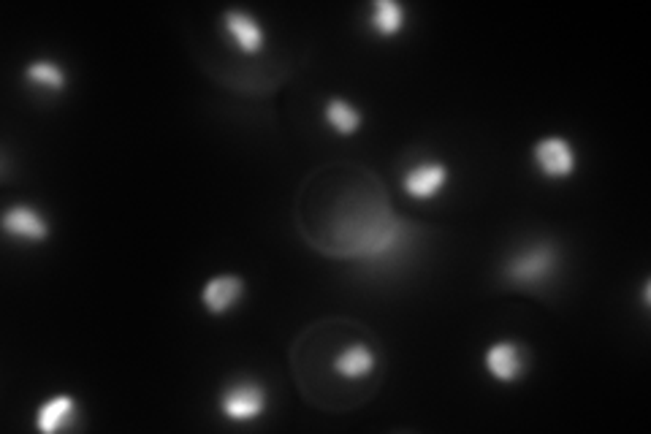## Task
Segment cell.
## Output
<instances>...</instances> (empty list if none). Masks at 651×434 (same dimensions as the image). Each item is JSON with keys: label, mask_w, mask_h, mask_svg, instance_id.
Masks as SVG:
<instances>
[{"label": "cell", "mask_w": 651, "mask_h": 434, "mask_svg": "<svg viewBox=\"0 0 651 434\" xmlns=\"http://www.w3.org/2000/svg\"><path fill=\"white\" fill-rule=\"evenodd\" d=\"M532 158L538 163L540 174H546L548 180H565L576 171V152L573 144L562 136H548L540 139L532 150Z\"/></svg>", "instance_id": "3"}, {"label": "cell", "mask_w": 651, "mask_h": 434, "mask_svg": "<svg viewBox=\"0 0 651 434\" xmlns=\"http://www.w3.org/2000/svg\"><path fill=\"white\" fill-rule=\"evenodd\" d=\"M3 228H6V234L28 239V242H44L49 236L47 220L38 215L33 207H25V204H17L3 215Z\"/></svg>", "instance_id": "7"}, {"label": "cell", "mask_w": 651, "mask_h": 434, "mask_svg": "<svg viewBox=\"0 0 651 434\" xmlns=\"http://www.w3.org/2000/svg\"><path fill=\"white\" fill-rule=\"evenodd\" d=\"M372 367H375V356L364 345H353V348L345 350L340 359H337V372L348 380L364 378V375L372 372Z\"/></svg>", "instance_id": "12"}, {"label": "cell", "mask_w": 651, "mask_h": 434, "mask_svg": "<svg viewBox=\"0 0 651 434\" xmlns=\"http://www.w3.org/2000/svg\"><path fill=\"white\" fill-rule=\"evenodd\" d=\"M245 293V283L242 277H234V274H220V277H212L204 291H201V302L207 307L212 315H223L234 307Z\"/></svg>", "instance_id": "5"}, {"label": "cell", "mask_w": 651, "mask_h": 434, "mask_svg": "<svg viewBox=\"0 0 651 434\" xmlns=\"http://www.w3.org/2000/svg\"><path fill=\"white\" fill-rule=\"evenodd\" d=\"M448 180V169L443 163H421L416 169H410L402 180V188L407 190V196L413 199H432L440 193V188Z\"/></svg>", "instance_id": "6"}, {"label": "cell", "mask_w": 651, "mask_h": 434, "mask_svg": "<svg viewBox=\"0 0 651 434\" xmlns=\"http://www.w3.org/2000/svg\"><path fill=\"white\" fill-rule=\"evenodd\" d=\"M25 76H28L30 82H36L38 87H47V90H55V93H60L66 87V71L57 66V63H52V60L30 63Z\"/></svg>", "instance_id": "13"}, {"label": "cell", "mask_w": 651, "mask_h": 434, "mask_svg": "<svg viewBox=\"0 0 651 434\" xmlns=\"http://www.w3.org/2000/svg\"><path fill=\"white\" fill-rule=\"evenodd\" d=\"M554 269H557V250H554V245L543 242V245L529 247L521 255H516L505 274H508V280L519 285H540L554 274Z\"/></svg>", "instance_id": "2"}, {"label": "cell", "mask_w": 651, "mask_h": 434, "mask_svg": "<svg viewBox=\"0 0 651 434\" xmlns=\"http://www.w3.org/2000/svg\"><path fill=\"white\" fill-rule=\"evenodd\" d=\"M226 30L231 33V38L236 41V47L242 49V52H261V47H264V28L255 22L247 11H239V9H231L226 11Z\"/></svg>", "instance_id": "8"}, {"label": "cell", "mask_w": 651, "mask_h": 434, "mask_svg": "<svg viewBox=\"0 0 651 434\" xmlns=\"http://www.w3.org/2000/svg\"><path fill=\"white\" fill-rule=\"evenodd\" d=\"M486 369L491 372V378L510 383L524 375L527 369V353L519 342H494L486 350Z\"/></svg>", "instance_id": "4"}, {"label": "cell", "mask_w": 651, "mask_h": 434, "mask_svg": "<svg viewBox=\"0 0 651 434\" xmlns=\"http://www.w3.org/2000/svg\"><path fill=\"white\" fill-rule=\"evenodd\" d=\"M76 416V402L74 397H52L47 405L38 407V416H36V426L41 432H57V429H63L68 426V421Z\"/></svg>", "instance_id": "9"}, {"label": "cell", "mask_w": 651, "mask_h": 434, "mask_svg": "<svg viewBox=\"0 0 651 434\" xmlns=\"http://www.w3.org/2000/svg\"><path fill=\"white\" fill-rule=\"evenodd\" d=\"M369 25L378 30L380 36H394L405 28V9L397 0H375L369 9Z\"/></svg>", "instance_id": "10"}, {"label": "cell", "mask_w": 651, "mask_h": 434, "mask_svg": "<svg viewBox=\"0 0 651 434\" xmlns=\"http://www.w3.org/2000/svg\"><path fill=\"white\" fill-rule=\"evenodd\" d=\"M220 410L228 421H236V424L255 421L258 416H264L266 410L264 386H258L253 380H239L234 386H228L220 394Z\"/></svg>", "instance_id": "1"}, {"label": "cell", "mask_w": 651, "mask_h": 434, "mask_svg": "<svg viewBox=\"0 0 651 434\" xmlns=\"http://www.w3.org/2000/svg\"><path fill=\"white\" fill-rule=\"evenodd\" d=\"M326 123L342 136L359 131L361 125V112L353 104H348L345 98H331L326 104Z\"/></svg>", "instance_id": "11"}]
</instances>
